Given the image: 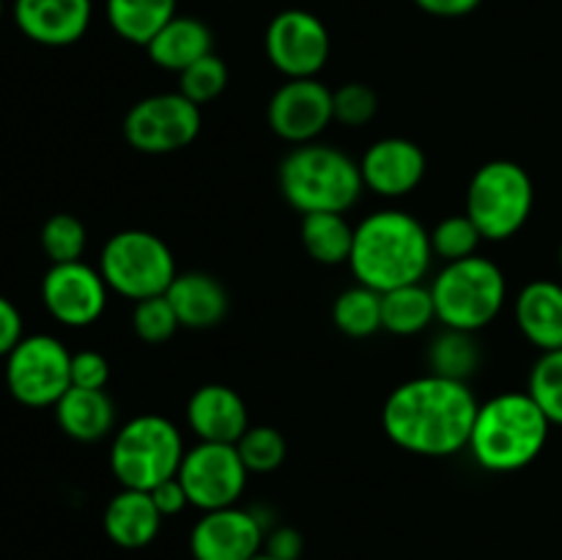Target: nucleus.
Returning a JSON list of instances; mask_svg holds the SVG:
<instances>
[{
	"label": "nucleus",
	"mask_w": 562,
	"mask_h": 560,
	"mask_svg": "<svg viewBox=\"0 0 562 560\" xmlns=\"http://www.w3.org/2000/svg\"><path fill=\"white\" fill-rule=\"evenodd\" d=\"M38 242H42V250L49 258V264L82 261V253H86L88 245V228L75 214L58 212L44 220Z\"/></svg>",
	"instance_id": "29"
},
{
	"label": "nucleus",
	"mask_w": 562,
	"mask_h": 560,
	"mask_svg": "<svg viewBox=\"0 0 562 560\" xmlns=\"http://www.w3.org/2000/svg\"><path fill=\"white\" fill-rule=\"evenodd\" d=\"M165 296L187 329H212L228 316V291L209 272H179Z\"/></svg>",
	"instance_id": "20"
},
{
	"label": "nucleus",
	"mask_w": 562,
	"mask_h": 560,
	"mask_svg": "<svg viewBox=\"0 0 562 560\" xmlns=\"http://www.w3.org/2000/svg\"><path fill=\"white\" fill-rule=\"evenodd\" d=\"M379 110V97L366 82H344L333 91V115L349 130L371 124Z\"/></svg>",
	"instance_id": "35"
},
{
	"label": "nucleus",
	"mask_w": 562,
	"mask_h": 560,
	"mask_svg": "<svg viewBox=\"0 0 562 560\" xmlns=\"http://www.w3.org/2000/svg\"><path fill=\"white\" fill-rule=\"evenodd\" d=\"M267 58L285 80L316 77L327 66L333 38L313 11L285 9L272 16L263 36Z\"/></svg>",
	"instance_id": "12"
},
{
	"label": "nucleus",
	"mask_w": 562,
	"mask_h": 560,
	"mask_svg": "<svg viewBox=\"0 0 562 560\" xmlns=\"http://www.w3.org/2000/svg\"><path fill=\"white\" fill-rule=\"evenodd\" d=\"M53 410L60 432L75 443H102L113 434L115 404L104 390L69 388Z\"/></svg>",
	"instance_id": "23"
},
{
	"label": "nucleus",
	"mask_w": 562,
	"mask_h": 560,
	"mask_svg": "<svg viewBox=\"0 0 562 560\" xmlns=\"http://www.w3.org/2000/svg\"><path fill=\"white\" fill-rule=\"evenodd\" d=\"M108 283L99 267L86 261L49 264L42 280V302L64 327H91L108 307Z\"/></svg>",
	"instance_id": "13"
},
{
	"label": "nucleus",
	"mask_w": 562,
	"mask_h": 560,
	"mask_svg": "<svg viewBox=\"0 0 562 560\" xmlns=\"http://www.w3.org/2000/svg\"><path fill=\"white\" fill-rule=\"evenodd\" d=\"M165 516L154 505L151 492L121 489L108 503L102 516L104 533L121 549H143L159 536Z\"/></svg>",
	"instance_id": "21"
},
{
	"label": "nucleus",
	"mask_w": 562,
	"mask_h": 560,
	"mask_svg": "<svg viewBox=\"0 0 562 560\" xmlns=\"http://www.w3.org/2000/svg\"><path fill=\"white\" fill-rule=\"evenodd\" d=\"M0 20H3V0H0Z\"/></svg>",
	"instance_id": "43"
},
{
	"label": "nucleus",
	"mask_w": 562,
	"mask_h": 560,
	"mask_svg": "<svg viewBox=\"0 0 562 560\" xmlns=\"http://www.w3.org/2000/svg\"><path fill=\"white\" fill-rule=\"evenodd\" d=\"M426 152L409 137H382L360 159L362 184L379 198L409 195L426 179Z\"/></svg>",
	"instance_id": "16"
},
{
	"label": "nucleus",
	"mask_w": 562,
	"mask_h": 560,
	"mask_svg": "<svg viewBox=\"0 0 562 560\" xmlns=\"http://www.w3.org/2000/svg\"><path fill=\"white\" fill-rule=\"evenodd\" d=\"M527 393L541 406L552 426H562V349L541 351L530 371Z\"/></svg>",
	"instance_id": "31"
},
{
	"label": "nucleus",
	"mask_w": 562,
	"mask_h": 560,
	"mask_svg": "<svg viewBox=\"0 0 562 560\" xmlns=\"http://www.w3.org/2000/svg\"><path fill=\"white\" fill-rule=\"evenodd\" d=\"M146 53L154 66L181 75L187 66H192L195 60L214 53V33L212 27L203 20H198V16L176 14L173 20L146 44Z\"/></svg>",
	"instance_id": "22"
},
{
	"label": "nucleus",
	"mask_w": 562,
	"mask_h": 560,
	"mask_svg": "<svg viewBox=\"0 0 562 560\" xmlns=\"http://www.w3.org/2000/svg\"><path fill=\"white\" fill-rule=\"evenodd\" d=\"M536 206L530 173L514 159H492L472 173L467 214L483 239L505 242L519 234Z\"/></svg>",
	"instance_id": "7"
},
{
	"label": "nucleus",
	"mask_w": 562,
	"mask_h": 560,
	"mask_svg": "<svg viewBox=\"0 0 562 560\" xmlns=\"http://www.w3.org/2000/svg\"><path fill=\"white\" fill-rule=\"evenodd\" d=\"M434 322H437V307L428 285L409 283L382 294V329L387 333L409 338L426 333Z\"/></svg>",
	"instance_id": "25"
},
{
	"label": "nucleus",
	"mask_w": 562,
	"mask_h": 560,
	"mask_svg": "<svg viewBox=\"0 0 562 560\" xmlns=\"http://www.w3.org/2000/svg\"><path fill=\"white\" fill-rule=\"evenodd\" d=\"M267 121L269 130L291 146L313 143L335 121L333 91L318 77L285 80L269 99Z\"/></svg>",
	"instance_id": "14"
},
{
	"label": "nucleus",
	"mask_w": 562,
	"mask_h": 560,
	"mask_svg": "<svg viewBox=\"0 0 562 560\" xmlns=\"http://www.w3.org/2000/svg\"><path fill=\"white\" fill-rule=\"evenodd\" d=\"M176 475H179L192 508L217 511L239 503L250 472H247L236 445L198 443L187 448Z\"/></svg>",
	"instance_id": "11"
},
{
	"label": "nucleus",
	"mask_w": 562,
	"mask_h": 560,
	"mask_svg": "<svg viewBox=\"0 0 562 560\" xmlns=\"http://www.w3.org/2000/svg\"><path fill=\"white\" fill-rule=\"evenodd\" d=\"M151 500L154 505L159 508V514L162 516H176L181 514V511L190 505V497H187L184 486H181L179 475L176 478H168V481H162L159 486L151 489Z\"/></svg>",
	"instance_id": "39"
},
{
	"label": "nucleus",
	"mask_w": 562,
	"mask_h": 560,
	"mask_svg": "<svg viewBox=\"0 0 562 560\" xmlns=\"http://www.w3.org/2000/svg\"><path fill=\"white\" fill-rule=\"evenodd\" d=\"M228 66L220 58L217 53H209L206 58L195 60L192 66H187L179 75V93H184L190 102H195L198 108L214 102L217 97H223L225 88H228Z\"/></svg>",
	"instance_id": "32"
},
{
	"label": "nucleus",
	"mask_w": 562,
	"mask_h": 560,
	"mask_svg": "<svg viewBox=\"0 0 562 560\" xmlns=\"http://www.w3.org/2000/svg\"><path fill=\"white\" fill-rule=\"evenodd\" d=\"M437 307V322L448 329L477 333L503 313L508 280L492 258L470 256L445 264L428 285Z\"/></svg>",
	"instance_id": "5"
},
{
	"label": "nucleus",
	"mask_w": 562,
	"mask_h": 560,
	"mask_svg": "<svg viewBox=\"0 0 562 560\" xmlns=\"http://www.w3.org/2000/svg\"><path fill=\"white\" fill-rule=\"evenodd\" d=\"M201 108L184 93H151L124 115V137L135 152L173 154L190 146L201 135Z\"/></svg>",
	"instance_id": "10"
},
{
	"label": "nucleus",
	"mask_w": 562,
	"mask_h": 560,
	"mask_svg": "<svg viewBox=\"0 0 562 560\" xmlns=\"http://www.w3.org/2000/svg\"><path fill=\"white\" fill-rule=\"evenodd\" d=\"M99 272L110 291L124 300L140 302L165 294L179 269L173 250L162 236L143 228H126L104 242Z\"/></svg>",
	"instance_id": "8"
},
{
	"label": "nucleus",
	"mask_w": 562,
	"mask_h": 560,
	"mask_svg": "<svg viewBox=\"0 0 562 560\" xmlns=\"http://www.w3.org/2000/svg\"><path fill=\"white\" fill-rule=\"evenodd\" d=\"M431 261V234L404 209H382L355 225L349 267L357 283L379 294L398 285L423 283Z\"/></svg>",
	"instance_id": "2"
},
{
	"label": "nucleus",
	"mask_w": 562,
	"mask_h": 560,
	"mask_svg": "<svg viewBox=\"0 0 562 560\" xmlns=\"http://www.w3.org/2000/svg\"><path fill=\"white\" fill-rule=\"evenodd\" d=\"M420 11L442 20H459V16L472 14L483 0H412Z\"/></svg>",
	"instance_id": "40"
},
{
	"label": "nucleus",
	"mask_w": 562,
	"mask_h": 560,
	"mask_svg": "<svg viewBox=\"0 0 562 560\" xmlns=\"http://www.w3.org/2000/svg\"><path fill=\"white\" fill-rule=\"evenodd\" d=\"M261 516L252 511L228 505V508L203 511L201 519L192 525L190 552L195 560H252L263 552Z\"/></svg>",
	"instance_id": "15"
},
{
	"label": "nucleus",
	"mask_w": 562,
	"mask_h": 560,
	"mask_svg": "<svg viewBox=\"0 0 562 560\" xmlns=\"http://www.w3.org/2000/svg\"><path fill=\"white\" fill-rule=\"evenodd\" d=\"M187 448L179 426L165 415L132 417L110 443V470L121 489L151 492L168 478H176Z\"/></svg>",
	"instance_id": "6"
},
{
	"label": "nucleus",
	"mask_w": 562,
	"mask_h": 560,
	"mask_svg": "<svg viewBox=\"0 0 562 560\" xmlns=\"http://www.w3.org/2000/svg\"><path fill=\"white\" fill-rule=\"evenodd\" d=\"M9 393L25 406H55L71 388V351L55 335H25L5 357Z\"/></svg>",
	"instance_id": "9"
},
{
	"label": "nucleus",
	"mask_w": 562,
	"mask_h": 560,
	"mask_svg": "<svg viewBox=\"0 0 562 560\" xmlns=\"http://www.w3.org/2000/svg\"><path fill=\"white\" fill-rule=\"evenodd\" d=\"M252 560H274V558H272V555H267V552H258Z\"/></svg>",
	"instance_id": "41"
},
{
	"label": "nucleus",
	"mask_w": 562,
	"mask_h": 560,
	"mask_svg": "<svg viewBox=\"0 0 562 560\" xmlns=\"http://www.w3.org/2000/svg\"><path fill=\"white\" fill-rule=\"evenodd\" d=\"M558 261H560V269H562V245H560V253H558Z\"/></svg>",
	"instance_id": "42"
},
{
	"label": "nucleus",
	"mask_w": 562,
	"mask_h": 560,
	"mask_svg": "<svg viewBox=\"0 0 562 560\" xmlns=\"http://www.w3.org/2000/svg\"><path fill=\"white\" fill-rule=\"evenodd\" d=\"M187 426L198 443L236 445L250 428L247 404L228 384H201L187 401Z\"/></svg>",
	"instance_id": "18"
},
{
	"label": "nucleus",
	"mask_w": 562,
	"mask_h": 560,
	"mask_svg": "<svg viewBox=\"0 0 562 560\" xmlns=\"http://www.w3.org/2000/svg\"><path fill=\"white\" fill-rule=\"evenodd\" d=\"M477 406L481 404L467 382L426 373L398 384L387 395L382 428L401 450L442 459L467 450Z\"/></svg>",
	"instance_id": "1"
},
{
	"label": "nucleus",
	"mask_w": 562,
	"mask_h": 560,
	"mask_svg": "<svg viewBox=\"0 0 562 560\" xmlns=\"http://www.w3.org/2000/svg\"><path fill=\"white\" fill-rule=\"evenodd\" d=\"M179 327L181 324L179 318H176L173 305H170L165 294L135 302V311H132V329H135V335L143 344H165V340L173 338Z\"/></svg>",
	"instance_id": "34"
},
{
	"label": "nucleus",
	"mask_w": 562,
	"mask_h": 560,
	"mask_svg": "<svg viewBox=\"0 0 562 560\" xmlns=\"http://www.w3.org/2000/svg\"><path fill=\"white\" fill-rule=\"evenodd\" d=\"M300 239L313 261L324 264V267H338V264H349L355 225L340 212L302 214Z\"/></svg>",
	"instance_id": "24"
},
{
	"label": "nucleus",
	"mask_w": 562,
	"mask_h": 560,
	"mask_svg": "<svg viewBox=\"0 0 562 560\" xmlns=\"http://www.w3.org/2000/svg\"><path fill=\"white\" fill-rule=\"evenodd\" d=\"M514 318L519 333L538 351L562 349V283L530 280L516 294Z\"/></svg>",
	"instance_id": "19"
},
{
	"label": "nucleus",
	"mask_w": 562,
	"mask_h": 560,
	"mask_svg": "<svg viewBox=\"0 0 562 560\" xmlns=\"http://www.w3.org/2000/svg\"><path fill=\"white\" fill-rule=\"evenodd\" d=\"M110 382V362L102 351L82 349L71 355V388L104 390Z\"/></svg>",
	"instance_id": "36"
},
{
	"label": "nucleus",
	"mask_w": 562,
	"mask_h": 560,
	"mask_svg": "<svg viewBox=\"0 0 562 560\" xmlns=\"http://www.w3.org/2000/svg\"><path fill=\"white\" fill-rule=\"evenodd\" d=\"M247 472H274L285 461L289 445L274 426H250L236 443Z\"/></svg>",
	"instance_id": "33"
},
{
	"label": "nucleus",
	"mask_w": 562,
	"mask_h": 560,
	"mask_svg": "<svg viewBox=\"0 0 562 560\" xmlns=\"http://www.w3.org/2000/svg\"><path fill=\"white\" fill-rule=\"evenodd\" d=\"M22 338V313L14 302L0 294V357H9Z\"/></svg>",
	"instance_id": "38"
},
{
	"label": "nucleus",
	"mask_w": 562,
	"mask_h": 560,
	"mask_svg": "<svg viewBox=\"0 0 562 560\" xmlns=\"http://www.w3.org/2000/svg\"><path fill=\"white\" fill-rule=\"evenodd\" d=\"M333 324L346 338H371L382 329V294L357 283L333 302Z\"/></svg>",
	"instance_id": "27"
},
{
	"label": "nucleus",
	"mask_w": 562,
	"mask_h": 560,
	"mask_svg": "<svg viewBox=\"0 0 562 560\" xmlns=\"http://www.w3.org/2000/svg\"><path fill=\"white\" fill-rule=\"evenodd\" d=\"M179 0H108V22L124 42L146 47L176 16Z\"/></svg>",
	"instance_id": "26"
},
{
	"label": "nucleus",
	"mask_w": 562,
	"mask_h": 560,
	"mask_svg": "<svg viewBox=\"0 0 562 560\" xmlns=\"http://www.w3.org/2000/svg\"><path fill=\"white\" fill-rule=\"evenodd\" d=\"M431 250L439 261H461V258L477 256L483 236L477 225L472 223L470 214H450V217L439 220L431 231Z\"/></svg>",
	"instance_id": "30"
},
{
	"label": "nucleus",
	"mask_w": 562,
	"mask_h": 560,
	"mask_svg": "<svg viewBox=\"0 0 562 560\" xmlns=\"http://www.w3.org/2000/svg\"><path fill=\"white\" fill-rule=\"evenodd\" d=\"M16 27L42 47H69L91 27V0H14Z\"/></svg>",
	"instance_id": "17"
},
{
	"label": "nucleus",
	"mask_w": 562,
	"mask_h": 560,
	"mask_svg": "<svg viewBox=\"0 0 562 560\" xmlns=\"http://www.w3.org/2000/svg\"><path fill=\"white\" fill-rule=\"evenodd\" d=\"M263 552L272 555L274 560H300L305 552V538L296 527H274L267 538H263Z\"/></svg>",
	"instance_id": "37"
},
{
	"label": "nucleus",
	"mask_w": 562,
	"mask_h": 560,
	"mask_svg": "<svg viewBox=\"0 0 562 560\" xmlns=\"http://www.w3.org/2000/svg\"><path fill=\"white\" fill-rule=\"evenodd\" d=\"M552 423L527 390H508L477 406L472 423V461L486 472H519L543 453Z\"/></svg>",
	"instance_id": "3"
},
{
	"label": "nucleus",
	"mask_w": 562,
	"mask_h": 560,
	"mask_svg": "<svg viewBox=\"0 0 562 560\" xmlns=\"http://www.w3.org/2000/svg\"><path fill=\"white\" fill-rule=\"evenodd\" d=\"M278 184L289 206L300 214H346L366 190L360 163L338 146L318 141L294 146L285 154L278 168Z\"/></svg>",
	"instance_id": "4"
},
{
	"label": "nucleus",
	"mask_w": 562,
	"mask_h": 560,
	"mask_svg": "<svg viewBox=\"0 0 562 560\" xmlns=\"http://www.w3.org/2000/svg\"><path fill=\"white\" fill-rule=\"evenodd\" d=\"M477 366H481V346L475 344V333L442 327V333L428 346V368L437 377L470 382Z\"/></svg>",
	"instance_id": "28"
}]
</instances>
